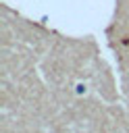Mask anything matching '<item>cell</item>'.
Listing matches in <instances>:
<instances>
[]
</instances>
